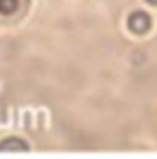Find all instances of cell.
<instances>
[{
  "label": "cell",
  "mask_w": 157,
  "mask_h": 159,
  "mask_svg": "<svg viewBox=\"0 0 157 159\" xmlns=\"http://www.w3.org/2000/svg\"><path fill=\"white\" fill-rule=\"evenodd\" d=\"M127 28L137 36H143L151 30V16L145 10H135L127 16Z\"/></svg>",
  "instance_id": "obj_2"
},
{
  "label": "cell",
  "mask_w": 157,
  "mask_h": 159,
  "mask_svg": "<svg viewBox=\"0 0 157 159\" xmlns=\"http://www.w3.org/2000/svg\"><path fill=\"white\" fill-rule=\"evenodd\" d=\"M147 2H149L151 6H157V0H147Z\"/></svg>",
  "instance_id": "obj_4"
},
{
  "label": "cell",
  "mask_w": 157,
  "mask_h": 159,
  "mask_svg": "<svg viewBox=\"0 0 157 159\" xmlns=\"http://www.w3.org/2000/svg\"><path fill=\"white\" fill-rule=\"evenodd\" d=\"M30 8V0H0V24L20 22Z\"/></svg>",
  "instance_id": "obj_1"
},
{
  "label": "cell",
  "mask_w": 157,
  "mask_h": 159,
  "mask_svg": "<svg viewBox=\"0 0 157 159\" xmlns=\"http://www.w3.org/2000/svg\"><path fill=\"white\" fill-rule=\"evenodd\" d=\"M0 151H28V143L16 137H8L0 141Z\"/></svg>",
  "instance_id": "obj_3"
}]
</instances>
